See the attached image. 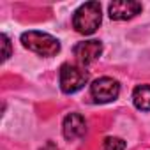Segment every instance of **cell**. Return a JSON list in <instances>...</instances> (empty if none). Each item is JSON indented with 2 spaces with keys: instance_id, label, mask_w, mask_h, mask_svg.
Masks as SVG:
<instances>
[{
  "instance_id": "obj_1",
  "label": "cell",
  "mask_w": 150,
  "mask_h": 150,
  "mask_svg": "<svg viewBox=\"0 0 150 150\" xmlns=\"http://www.w3.org/2000/svg\"><path fill=\"white\" fill-rule=\"evenodd\" d=\"M103 21L101 4L99 2H87L81 4L72 14V27L81 35H92Z\"/></svg>"
},
{
  "instance_id": "obj_2",
  "label": "cell",
  "mask_w": 150,
  "mask_h": 150,
  "mask_svg": "<svg viewBox=\"0 0 150 150\" xmlns=\"http://www.w3.org/2000/svg\"><path fill=\"white\" fill-rule=\"evenodd\" d=\"M21 44L34 51L35 55L39 57H55L57 53H60V41L46 32H39V30H28V32H23L21 37H20Z\"/></svg>"
},
{
  "instance_id": "obj_3",
  "label": "cell",
  "mask_w": 150,
  "mask_h": 150,
  "mask_svg": "<svg viewBox=\"0 0 150 150\" xmlns=\"http://www.w3.org/2000/svg\"><path fill=\"white\" fill-rule=\"evenodd\" d=\"M58 81L64 94H76L88 83V72L81 65L64 64L58 72Z\"/></svg>"
},
{
  "instance_id": "obj_4",
  "label": "cell",
  "mask_w": 150,
  "mask_h": 150,
  "mask_svg": "<svg viewBox=\"0 0 150 150\" xmlns=\"http://www.w3.org/2000/svg\"><path fill=\"white\" fill-rule=\"evenodd\" d=\"M120 96V83L115 78L103 76L90 85V97L97 104H106L117 101Z\"/></svg>"
},
{
  "instance_id": "obj_5",
  "label": "cell",
  "mask_w": 150,
  "mask_h": 150,
  "mask_svg": "<svg viewBox=\"0 0 150 150\" xmlns=\"http://www.w3.org/2000/svg\"><path fill=\"white\" fill-rule=\"evenodd\" d=\"M72 53H74V57H76V60L81 67H87V65L94 64L103 55V42L97 41V39L78 42L72 48Z\"/></svg>"
},
{
  "instance_id": "obj_6",
  "label": "cell",
  "mask_w": 150,
  "mask_h": 150,
  "mask_svg": "<svg viewBox=\"0 0 150 150\" xmlns=\"http://www.w3.org/2000/svg\"><path fill=\"white\" fill-rule=\"evenodd\" d=\"M62 134L69 141L83 138L87 134V120L80 113H67L62 122Z\"/></svg>"
},
{
  "instance_id": "obj_7",
  "label": "cell",
  "mask_w": 150,
  "mask_h": 150,
  "mask_svg": "<svg viewBox=\"0 0 150 150\" xmlns=\"http://www.w3.org/2000/svg\"><path fill=\"white\" fill-rule=\"evenodd\" d=\"M143 11V6L139 2H132V0H118V2H111L108 7L110 18L115 21H125L134 16H138Z\"/></svg>"
},
{
  "instance_id": "obj_8",
  "label": "cell",
  "mask_w": 150,
  "mask_h": 150,
  "mask_svg": "<svg viewBox=\"0 0 150 150\" xmlns=\"http://www.w3.org/2000/svg\"><path fill=\"white\" fill-rule=\"evenodd\" d=\"M132 104L139 111H150V85H138L132 90Z\"/></svg>"
},
{
  "instance_id": "obj_9",
  "label": "cell",
  "mask_w": 150,
  "mask_h": 150,
  "mask_svg": "<svg viewBox=\"0 0 150 150\" xmlns=\"http://www.w3.org/2000/svg\"><path fill=\"white\" fill-rule=\"evenodd\" d=\"M103 145H104V150H124L125 148V141L122 138H117V136L104 138Z\"/></svg>"
},
{
  "instance_id": "obj_10",
  "label": "cell",
  "mask_w": 150,
  "mask_h": 150,
  "mask_svg": "<svg viewBox=\"0 0 150 150\" xmlns=\"http://www.w3.org/2000/svg\"><path fill=\"white\" fill-rule=\"evenodd\" d=\"M0 44H2V62H6L9 57H11V41H9V37L6 35V34H2L0 35Z\"/></svg>"
},
{
  "instance_id": "obj_11",
  "label": "cell",
  "mask_w": 150,
  "mask_h": 150,
  "mask_svg": "<svg viewBox=\"0 0 150 150\" xmlns=\"http://www.w3.org/2000/svg\"><path fill=\"white\" fill-rule=\"evenodd\" d=\"M42 150H58V148H57V146H55L53 143H48V145H46V146H44Z\"/></svg>"
}]
</instances>
